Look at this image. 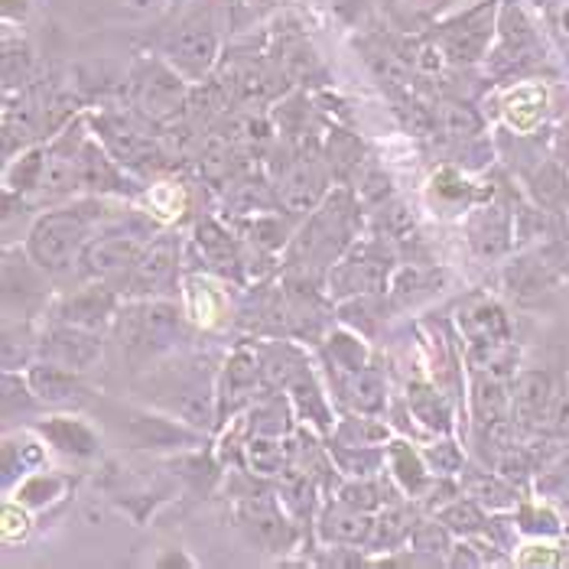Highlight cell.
<instances>
[{"label":"cell","mask_w":569,"mask_h":569,"mask_svg":"<svg viewBox=\"0 0 569 569\" xmlns=\"http://www.w3.org/2000/svg\"><path fill=\"white\" fill-rule=\"evenodd\" d=\"M82 234H86V219L79 212L46 216L30 234V254L49 270H59L72 261L76 248L82 244Z\"/></svg>","instance_id":"cell-1"},{"label":"cell","mask_w":569,"mask_h":569,"mask_svg":"<svg viewBox=\"0 0 569 569\" xmlns=\"http://www.w3.org/2000/svg\"><path fill=\"white\" fill-rule=\"evenodd\" d=\"M216 33L209 27H182V33H176L170 43V56L182 72L202 76L216 56Z\"/></svg>","instance_id":"cell-2"},{"label":"cell","mask_w":569,"mask_h":569,"mask_svg":"<svg viewBox=\"0 0 569 569\" xmlns=\"http://www.w3.org/2000/svg\"><path fill=\"white\" fill-rule=\"evenodd\" d=\"M488 20H485V10H472L466 13L459 23H452V30H446V49L452 52V59H479L482 56L485 43H488Z\"/></svg>","instance_id":"cell-3"},{"label":"cell","mask_w":569,"mask_h":569,"mask_svg":"<svg viewBox=\"0 0 569 569\" xmlns=\"http://www.w3.org/2000/svg\"><path fill=\"white\" fill-rule=\"evenodd\" d=\"M86 263L94 277H118V273H124L128 267L137 263V244L128 241V238L94 241L86 251Z\"/></svg>","instance_id":"cell-4"},{"label":"cell","mask_w":569,"mask_h":569,"mask_svg":"<svg viewBox=\"0 0 569 569\" xmlns=\"http://www.w3.org/2000/svg\"><path fill=\"white\" fill-rule=\"evenodd\" d=\"M176 263V241L173 238H163L157 241L143 258H137L133 263V290H150V287H160L170 273H173Z\"/></svg>","instance_id":"cell-5"},{"label":"cell","mask_w":569,"mask_h":569,"mask_svg":"<svg viewBox=\"0 0 569 569\" xmlns=\"http://www.w3.org/2000/svg\"><path fill=\"white\" fill-rule=\"evenodd\" d=\"M76 176H79V160L72 157L69 143H59L52 150V157L46 160L43 179H40L43 189H49V192H66L76 182Z\"/></svg>","instance_id":"cell-6"},{"label":"cell","mask_w":569,"mask_h":569,"mask_svg":"<svg viewBox=\"0 0 569 569\" xmlns=\"http://www.w3.org/2000/svg\"><path fill=\"white\" fill-rule=\"evenodd\" d=\"M79 182L82 186H91V189H118V176L111 170V163L94 150V147H86L79 153Z\"/></svg>","instance_id":"cell-7"},{"label":"cell","mask_w":569,"mask_h":569,"mask_svg":"<svg viewBox=\"0 0 569 569\" xmlns=\"http://www.w3.org/2000/svg\"><path fill=\"white\" fill-rule=\"evenodd\" d=\"M33 388L46 400H66V397H72V391H76V381L62 368H37L33 371Z\"/></svg>","instance_id":"cell-8"},{"label":"cell","mask_w":569,"mask_h":569,"mask_svg":"<svg viewBox=\"0 0 569 569\" xmlns=\"http://www.w3.org/2000/svg\"><path fill=\"white\" fill-rule=\"evenodd\" d=\"M49 433L56 437V442H59L62 449L91 452V446H94V439H91V433H88L86 427H79V423H69V420H59V423H52V427H49Z\"/></svg>","instance_id":"cell-9"},{"label":"cell","mask_w":569,"mask_h":569,"mask_svg":"<svg viewBox=\"0 0 569 569\" xmlns=\"http://www.w3.org/2000/svg\"><path fill=\"white\" fill-rule=\"evenodd\" d=\"M442 124L452 137H469L479 131V118L466 104H446L442 108Z\"/></svg>","instance_id":"cell-10"},{"label":"cell","mask_w":569,"mask_h":569,"mask_svg":"<svg viewBox=\"0 0 569 569\" xmlns=\"http://www.w3.org/2000/svg\"><path fill=\"white\" fill-rule=\"evenodd\" d=\"M326 533H329V537H336V540H358V537H365V533H368V521H365V518H358V515L336 511V515H329V527H326Z\"/></svg>","instance_id":"cell-11"},{"label":"cell","mask_w":569,"mask_h":569,"mask_svg":"<svg viewBox=\"0 0 569 569\" xmlns=\"http://www.w3.org/2000/svg\"><path fill=\"white\" fill-rule=\"evenodd\" d=\"M111 307V297H101L98 300V290H91V293H82V297H76L69 307H66V312H69V319L76 316V319H101V312Z\"/></svg>","instance_id":"cell-12"},{"label":"cell","mask_w":569,"mask_h":569,"mask_svg":"<svg viewBox=\"0 0 569 569\" xmlns=\"http://www.w3.org/2000/svg\"><path fill=\"white\" fill-rule=\"evenodd\" d=\"M543 400H547V378H540V375H530L521 381V395H518V403L525 407V410H540L543 407Z\"/></svg>","instance_id":"cell-13"},{"label":"cell","mask_w":569,"mask_h":569,"mask_svg":"<svg viewBox=\"0 0 569 569\" xmlns=\"http://www.w3.org/2000/svg\"><path fill=\"white\" fill-rule=\"evenodd\" d=\"M381 385L375 381V378H368V375H361L358 378V385H355V400H358V407H365V410H375L378 403H381Z\"/></svg>","instance_id":"cell-14"},{"label":"cell","mask_w":569,"mask_h":569,"mask_svg":"<svg viewBox=\"0 0 569 569\" xmlns=\"http://www.w3.org/2000/svg\"><path fill=\"white\" fill-rule=\"evenodd\" d=\"M270 442H254L251 446V462L258 466V469H263V472H270L273 466H277V459H280V449L273 446V449H267Z\"/></svg>","instance_id":"cell-15"},{"label":"cell","mask_w":569,"mask_h":569,"mask_svg":"<svg viewBox=\"0 0 569 569\" xmlns=\"http://www.w3.org/2000/svg\"><path fill=\"white\" fill-rule=\"evenodd\" d=\"M173 3H182V0H173Z\"/></svg>","instance_id":"cell-16"},{"label":"cell","mask_w":569,"mask_h":569,"mask_svg":"<svg viewBox=\"0 0 569 569\" xmlns=\"http://www.w3.org/2000/svg\"><path fill=\"white\" fill-rule=\"evenodd\" d=\"M261 3H267V0H261Z\"/></svg>","instance_id":"cell-17"}]
</instances>
